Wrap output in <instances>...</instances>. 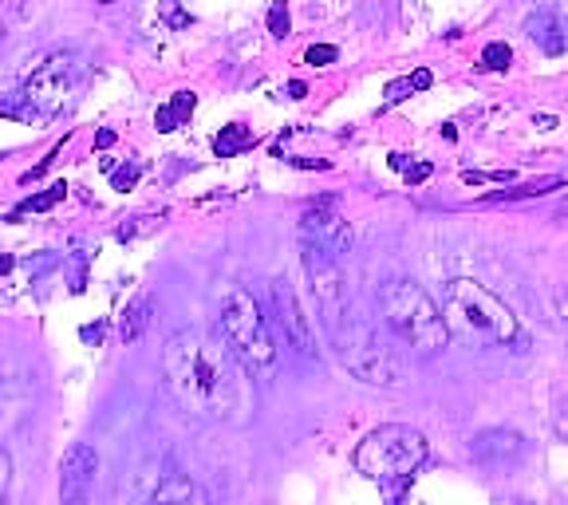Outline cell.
<instances>
[{"mask_svg": "<svg viewBox=\"0 0 568 505\" xmlns=\"http://www.w3.org/2000/svg\"><path fill=\"white\" fill-rule=\"evenodd\" d=\"M194 107H197L194 91H178V95L170 99V103H162V107H159V115H154V127H159L162 134L178 131V127H182L190 115H194Z\"/></svg>", "mask_w": 568, "mask_h": 505, "instance_id": "15", "label": "cell"}, {"mask_svg": "<svg viewBox=\"0 0 568 505\" xmlns=\"http://www.w3.org/2000/svg\"><path fill=\"white\" fill-rule=\"evenodd\" d=\"M80 336H83V340H95V344H99V340H103V324H95V329L88 324V329H83Z\"/></svg>", "mask_w": 568, "mask_h": 505, "instance_id": "30", "label": "cell"}, {"mask_svg": "<svg viewBox=\"0 0 568 505\" xmlns=\"http://www.w3.org/2000/svg\"><path fill=\"white\" fill-rule=\"evenodd\" d=\"M339 347V360L355 380L375 383V387H387V383L399 380V355L390 352L379 336H375L372 324H359V320L347 316L336 332H332Z\"/></svg>", "mask_w": 568, "mask_h": 505, "instance_id": "7", "label": "cell"}, {"mask_svg": "<svg viewBox=\"0 0 568 505\" xmlns=\"http://www.w3.org/2000/svg\"><path fill=\"white\" fill-rule=\"evenodd\" d=\"M410 91H415V80H395V83H387V103H403V99L410 95Z\"/></svg>", "mask_w": 568, "mask_h": 505, "instance_id": "25", "label": "cell"}, {"mask_svg": "<svg viewBox=\"0 0 568 505\" xmlns=\"http://www.w3.org/2000/svg\"><path fill=\"white\" fill-rule=\"evenodd\" d=\"M557 435H560V438H568V415H560V418H557Z\"/></svg>", "mask_w": 568, "mask_h": 505, "instance_id": "33", "label": "cell"}, {"mask_svg": "<svg viewBox=\"0 0 568 505\" xmlns=\"http://www.w3.org/2000/svg\"><path fill=\"white\" fill-rule=\"evenodd\" d=\"M301 261L312 281V293H316L320 316H324L328 332H336L339 324L352 316V304H347V276H344V269H339V257H332L328 249L316 245V241L301 238Z\"/></svg>", "mask_w": 568, "mask_h": 505, "instance_id": "8", "label": "cell"}, {"mask_svg": "<svg viewBox=\"0 0 568 505\" xmlns=\"http://www.w3.org/2000/svg\"><path fill=\"white\" fill-rule=\"evenodd\" d=\"M481 63H486L489 71H506L509 63H514V52H509V44H489L486 52H481Z\"/></svg>", "mask_w": 568, "mask_h": 505, "instance_id": "21", "label": "cell"}, {"mask_svg": "<svg viewBox=\"0 0 568 505\" xmlns=\"http://www.w3.org/2000/svg\"><path fill=\"white\" fill-rule=\"evenodd\" d=\"M379 304H383V316H387V329L403 344H410V352L435 355L450 344V329H446L443 309L415 281H390L379 293Z\"/></svg>", "mask_w": 568, "mask_h": 505, "instance_id": "4", "label": "cell"}, {"mask_svg": "<svg viewBox=\"0 0 568 505\" xmlns=\"http://www.w3.org/2000/svg\"><path fill=\"white\" fill-rule=\"evenodd\" d=\"M552 186H560L557 178H549V182H529V186L506 190V194H489V202H517V198H541V194H549Z\"/></svg>", "mask_w": 568, "mask_h": 505, "instance_id": "20", "label": "cell"}, {"mask_svg": "<svg viewBox=\"0 0 568 505\" xmlns=\"http://www.w3.org/2000/svg\"><path fill=\"white\" fill-rule=\"evenodd\" d=\"M410 80H415V91H426V88H430V71H415Z\"/></svg>", "mask_w": 568, "mask_h": 505, "instance_id": "28", "label": "cell"}, {"mask_svg": "<svg viewBox=\"0 0 568 505\" xmlns=\"http://www.w3.org/2000/svg\"><path fill=\"white\" fill-rule=\"evenodd\" d=\"M268 301H273V312H276V324H281L284 340L293 347L301 360H316L320 364V347H316V332H312V320L304 316L301 301H296V289L284 276H273L268 281Z\"/></svg>", "mask_w": 568, "mask_h": 505, "instance_id": "9", "label": "cell"}, {"mask_svg": "<svg viewBox=\"0 0 568 505\" xmlns=\"http://www.w3.org/2000/svg\"><path fill=\"white\" fill-rule=\"evenodd\" d=\"M9 269H12V257H0V276L9 273Z\"/></svg>", "mask_w": 568, "mask_h": 505, "instance_id": "35", "label": "cell"}, {"mask_svg": "<svg viewBox=\"0 0 568 505\" xmlns=\"http://www.w3.org/2000/svg\"><path fill=\"white\" fill-rule=\"evenodd\" d=\"M134 182H139V166H134V162L131 166H119L115 174H111V186L115 190H131Z\"/></svg>", "mask_w": 568, "mask_h": 505, "instance_id": "23", "label": "cell"}, {"mask_svg": "<svg viewBox=\"0 0 568 505\" xmlns=\"http://www.w3.org/2000/svg\"><path fill=\"white\" fill-rule=\"evenodd\" d=\"M95 474H99V454L95 446L88 443H75L60 462V497L68 505L83 502L95 486Z\"/></svg>", "mask_w": 568, "mask_h": 505, "instance_id": "11", "label": "cell"}, {"mask_svg": "<svg viewBox=\"0 0 568 505\" xmlns=\"http://www.w3.org/2000/svg\"><path fill=\"white\" fill-rule=\"evenodd\" d=\"M529 36L549 55H565L568 52V20H560L557 12H541V17H532L529 20Z\"/></svg>", "mask_w": 568, "mask_h": 505, "instance_id": "14", "label": "cell"}, {"mask_svg": "<svg viewBox=\"0 0 568 505\" xmlns=\"http://www.w3.org/2000/svg\"><path fill=\"white\" fill-rule=\"evenodd\" d=\"M532 127H541V131H552V127H557V119H552V115H532Z\"/></svg>", "mask_w": 568, "mask_h": 505, "instance_id": "29", "label": "cell"}, {"mask_svg": "<svg viewBox=\"0 0 568 505\" xmlns=\"http://www.w3.org/2000/svg\"><path fill=\"white\" fill-rule=\"evenodd\" d=\"M521 451H525L521 435H517V431H506V426L481 431V435L470 443L474 462H481L486 471H506V466H514V462L521 458Z\"/></svg>", "mask_w": 568, "mask_h": 505, "instance_id": "12", "label": "cell"}, {"mask_svg": "<svg viewBox=\"0 0 568 505\" xmlns=\"http://www.w3.org/2000/svg\"><path fill=\"white\" fill-rule=\"evenodd\" d=\"M557 312H560V320H565V324H568V296H565V301L557 304Z\"/></svg>", "mask_w": 568, "mask_h": 505, "instance_id": "34", "label": "cell"}, {"mask_svg": "<svg viewBox=\"0 0 568 505\" xmlns=\"http://www.w3.org/2000/svg\"><path fill=\"white\" fill-rule=\"evenodd\" d=\"M253 142H257V134L248 131V127L230 123V127H222V131L213 134V151H217V159H233V154L248 151Z\"/></svg>", "mask_w": 568, "mask_h": 505, "instance_id": "16", "label": "cell"}, {"mask_svg": "<svg viewBox=\"0 0 568 505\" xmlns=\"http://www.w3.org/2000/svg\"><path fill=\"white\" fill-rule=\"evenodd\" d=\"M9 478H12V462H9V454L0 451V502L9 494Z\"/></svg>", "mask_w": 568, "mask_h": 505, "instance_id": "27", "label": "cell"}, {"mask_svg": "<svg viewBox=\"0 0 568 505\" xmlns=\"http://www.w3.org/2000/svg\"><path fill=\"white\" fill-rule=\"evenodd\" d=\"M99 4H115V0H99Z\"/></svg>", "mask_w": 568, "mask_h": 505, "instance_id": "36", "label": "cell"}, {"mask_svg": "<svg viewBox=\"0 0 568 505\" xmlns=\"http://www.w3.org/2000/svg\"><path fill=\"white\" fill-rule=\"evenodd\" d=\"M162 375L174 403L194 418H237L245 391L230 347L213 344L194 329H182L162 347Z\"/></svg>", "mask_w": 568, "mask_h": 505, "instance_id": "1", "label": "cell"}, {"mask_svg": "<svg viewBox=\"0 0 568 505\" xmlns=\"http://www.w3.org/2000/svg\"><path fill=\"white\" fill-rule=\"evenodd\" d=\"M268 32H273L276 40H284V36H288V9H284L281 0H276L273 9H268Z\"/></svg>", "mask_w": 568, "mask_h": 505, "instance_id": "22", "label": "cell"}, {"mask_svg": "<svg viewBox=\"0 0 568 505\" xmlns=\"http://www.w3.org/2000/svg\"><path fill=\"white\" fill-rule=\"evenodd\" d=\"M301 238L324 245L332 257H339V253H347V249H352V222L339 213L336 198H320V202H312L308 210H304Z\"/></svg>", "mask_w": 568, "mask_h": 505, "instance_id": "10", "label": "cell"}, {"mask_svg": "<svg viewBox=\"0 0 568 505\" xmlns=\"http://www.w3.org/2000/svg\"><path fill=\"white\" fill-rule=\"evenodd\" d=\"M115 142V131H99V147H111Z\"/></svg>", "mask_w": 568, "mask_h": 505, "instance_id": "32", "label": "cell"}, {"mask_svg": "<svg viewBox=\"0 0 568 505\" xmlns=\"http://www.w3.org/2000/svg\"><path fill=\"white\" fill-rule=\"evenodd\" d=\"M194 497H202V494H197V486L186 474H166V478L154 486V502H194Z\"/></svg>", "mask_w": 568, "mask_h": 505, "instance_id": "17", "label": "cell"}, {"mask_svg": "<svg viewBox=\"0 0 568 505\" xmlns=\"http://www.w3.org/2000/svg\"><path fill=\"white\" fill-rule=\"evenodd\" d=\"M83 80V60L75 52H52L28 71L24 88L12 95V103H0V115L12 119H55L68 107Z\"/></svg>", "mask_w": 568, "mask_h": 505, "instance_id": "5", "label": "cell"}, {"mask_svg": "<svg viewBox=\"0 0 568 505\" xmlns=\"http://www.w3.org/2000/svg\"><path fill=\"white\" fill-rule=\"evenodd\" d=\"M288 95H293V99H304V83H301V80L288 83Z\"/></svg>", "mask_w": 568, "mask_h": 505, "instance_id": "31", "label": "cell"}, {"mask_svg": "<svg viewBox=\"0 0 568 505\" xmlns=\"http://www.w3.org/2000/svg\"><path fill=\"white\" fill-rule=\"evenodd\" d=\"M36 403V391L28 380H0V438L17 435L28 423Z\"/></svg>", "mask_w": 568, "mask_h": 505, "instance_id": "13", "label": "cell"}, {"mask_svg": "<svg viewBox=\"0 0 568 505\" xmlns=\"http://www.w3.org/2000/svg\"><path fill=\"white\" fill-rule=\"evenodd\" d=\"M217 324H222V340L230 347V355L241 364V372L248 380H273L281 347H276L273 332H268L265 316H261L257 301L241 289L230 284L222 293V309H217Z\"/></svg>", "mask_w": 568, "mask_h": 505, "instance_id": "3", "label": "cell"}, {"mask_svg": "<svg viewBox=\"0 0 568 505\" xmlns=\"http://www.w3.org/2000/svg\"><path fill=\"white\" fill-rule=\"evenodd\" d=\"M63 198H68V186H63V182H55V186L44 190V194L28 198V202L20 205V213H44V210H52L55 202H63Z\"/></svg>", "mask_w": 568, "mask_h": 505, "instance_id": "19", "label": "cell"}, {"mask_svg": "<svg viewBox=\"0 0 568 505\" xmlns=\"http://www.w3.org/2000/svg\"><path fill=\"white\" fill-rule=\"evenodd\" d=\"M403 178H407L410 186H418V182H426V178H430V166H426V162H415V166H403Z\"/></svg>", "mask_w": 568, "mask_h": 505, "instance_id": "26", "label": "cell"}, {"mask_svg": "<svg viewBox=\"0 0 568 505\" xmlns=\"http://www.w3.org/2000/svg\"><path fill=\"white\" fill-rule=\"evenodd\" d=\"M426 462V438L423 431L407 423H387L375 426L364 443L355 446V471L364 478L379 482H407L410 474H418V466Z\"/></svg>", "mask_w": 568, "mask_h": 505, "instance_id": "6", "label": "cell"}, {"mask_svg": "<svg viewBox=\"0 0 568 505\" xmlns=\"http://www.w3.org/2000/svg\"><path fill=\"white\" fill-rule=\"evenodd\" d=\"M146 324H151V296H139V301L126 309L123 324H119V336H123L126 344H134V340L146 332Z\"/></svg>", "mask_w": 568, "mask_h": 505, "instance_id": "18", "label": "cell"}, {"mask_svg": "<svg viewBox=\"0 0 568 505\" xmlns=\"http://www.w3.org/2000/svg\"><path fill=\"white\" fill-rule=\"evenodd\" d=\"M443 320L454 340L470 347H497L517 340V316L506 309V301H497L486 284L470 281V276H454L443 284Z\"/></svg>", "mask_w": 568, "mask_h": 505, "instance_id": "2", "label": "cell"}, {"mask_svg": "<svg viewBox=\"0 0 568 505\" xmlns=\"http://www.w3.org/2000/svg\"><path fill=\"white\" fill-rule=\"evenodd\" d=\"M336 55H339V52H336L332 44H316V48H308V55H304V60H308L312 68H324V63H332Z\"/></svg>", "mask_w": 568, "mask_h": 505, "instance_id": "24", "label": "cell"}]
</instances>
